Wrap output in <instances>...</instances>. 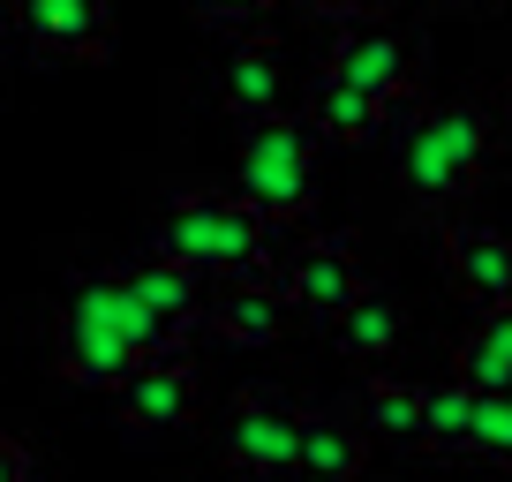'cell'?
<instances>
[{
    "mask_svg": "<svg viewBox=\"0 0 512 482\" xmlns=\"http://www.w3.org/2000/svg\"><path fill=\"white\" fill-rule=\"evenodd\" d=\"M445 272L467 302H512V234L497 226H445Z\"/></svg>",
    "mask_w": 512,
    "mask_h": 482,
    "instance_id": "cell-10",
    "label": "cell"
},
{
    "mask_svg": "<svg viewBox=\"0 0 512 482\" xmlns=\"http://www.w3.org/2000/svg\"><path fill=\"white\" fill-rule=\"evenodd\" d=\"M53 362H61V377H76V385H121L144 354L121 339V324L98 309V294L91 287H76V302L61 309V332H53Z\"/></svg>",
    "mask_w": 512,
    "mask_h": 482,
    "instance_id": "cell-4",
    "label": "cell"
},
{
    "mask_svg": "<svg viewBox=\"0 0 512 482\" xmlns=\"http://www.w3.org/2000/svg\"><path fill=\"white\" fill-rule=\"evenodd\" d=\"M294 467L324 482H347L369 467V430L347 415H302V437H294Z\"/></svg>",
    "mask_w": 512,
    "mask_h": 482,
    "instance_id": "cell-13",
    "label": "cell"
},
{
    "mask_svg": "<svg viewBox=\"0 0 512 482\" xmlns=\"http://www.w3.org/2000/svg\"><path fill=\"white\" fill-rule=\"evenodd\" d=\"M467 452H475V460H490V467H512V392H475Z\"/></svg>",
    "mask_w": 512,
    "mask_h": 482,
    "instance_id": "cell-21",
    "label": "cell"
},
{
    "mask_svg": "<svg viewBox=\"0 0 512 482\" xmlns=\"http://www.w3.org/2000/svg\"><path fill=\"white\" fill-rule=\"evenodd\" d=\"M196 8H204V16H219V23H249L264 0H196Z\"/></svg>",
    "mask_w": 512,
    "mask_h": 482,
    "instance_id": "cell-23",
    "label": "cell"
},
{
    "mask_svg": "<svg viewBox=\"0 0 512 482\" xmlns=\"http://www.w3.org/2000/svg\"><path fill=\"white\" fill-rule=\"evenodd\" d=\"M219 98H226V113H241V121H256V113H287V53H279L272 38H241V46H226Z\"/></svg>",
    "mask_w": 512,
    "mask_h": 482,
    "instance_id": "cell-11",
    "label": "cell"
},
{
    "mask_svg": "<svg viewBox=\"0 0 512 482\" xmlns=\"http://www.w3.org/2000/svg\"><path fill=\"white\" fill-rule=\"evenodd\" d=\"M113 400H121L128 430H181V422L196 415V377L181 370V354H144V362L113 385Z\"/></svg>",
    "mask_w": 512,
    "mask_h": 482,
    "instance_id": "cell-8",
    "label": "cell"
},
{
    "mask_svg": "<svg viewBox=\"0 0 512 482\" xmlns=\"http://www.w3.org/2000/svg\"><path fill=\"white\" fill-rule=\"evenodd\" d=\"M362 287L369 279H362V257H354V234H324L287 264V302L302 309V317H324V324H332Z\"/></svg>",
    "mask_w": 512,
    "mask_h": 482,
    "instance_id": "cell-7",
    "label": "cell"
},
{
    "mask_svg": "<svg viewBox=\"0 0 512 482\" xmlns=\"http://www.w3.org/2000/svg\"><path fill=\"white\" fill-rule=\"evenodd\" d=\"M204 324L226 339V347H272V339H287V294L241 279V287H226L219 302L204 309Z\"/></svg>",
    "mask_w": 512,
    "mask_h": 482,
    "instance_id": "cell-12",
    "label": "cell"
},
{
    "mask_svg": "<svg viewBox=\"0 0 512 482\" xmlns=\"http://www.w3.org/2000/svg\"><path fill=\"white\" fill-rule=\"evenodd\" d=\"M23 475H31V452H23L8 430H0V482H23Z\"/></svg>",
    "mask_w": 512,
    "mask_h": 482,
    "instance_id": "cell-22",
    "label": "cell"
},
{
    "mask_svg": "<svg viewBox=\"0 0 512 482\" xmlns=\"http://www.w3.org/2000/svg\"><path fill=\"white\" fill-rule=\"evenodd\" d=\"M309 129L332 136V144H369V136L384 129V98L354 91L347 76H332V68H324L317 91H309Z\"/></svg>",
    "mask_w": 512,
    "mask_h": 482,
    "instance_id": "cell-15",
    "label": "cell"
},
{
    "mask_svg": "<svg viewBox=\"0 0 512 482\" xmlns=\"http://www.w3.org/2000/svg\"><path fill=\"white\" fill-rule=\"evenodd\" d=\"M302 8H317V16H369L377 0H302Z\"/></svg>",
    "mask_w": 512,
    "mask_h": 482,
    "instance_id": "cell-24",
    "label": "cell"
},
{
    "mask_svg": "<svg viewBox=\"0 0 512 482\" xmlns=\"http://www.w3.org/2000/svg\"><path fill=\"white\" fill-rule=\"evenodd\" d=\"M264 211L249 204V196H181L174 211L159 219V257L189 264L196 279H226V272H256V257H264Z\"/></svg>",
    "mask_w": 512,
    "mask_h": 482,
    "instance_id": "cell-1",
    "label": "cell"
},
{
    "mask_svg": "<svg viewBox=\"0 0 512 482\" xmlns=\"http://www.w3.org/2000/svg\"><path fill=\"white\" fill-rule=\"evenodd\" d=\"M505 121H512V98H505Z\"/></svg>",
    "mask_w": 512,
    "mask_h": 482,
    "instance_id": "cell-25",
    "label": "cell"
},
{
    "mask_svg": "<svg viewBox=\"0 0 512 482\" xmlns=\"http://www.w3.org/2000/svg\"><path fill=\"white\" fill-rule=\"evenodd\" d=\"M91 294H98V309L121 324V339H128L136 354H174V339H181V332H174V324H166L136 287H128V279H91Z\"/></svg>",
    "mask_w": 512,
    "mask_h": 482,
    "instance_id": "cell-17",
    "label": "cell"
},
{
    "mask_svg": "<svg viewBox=\"0 0 512 482\" xmlns=\"http://www.w3.org/2000/svg\"><path fill=\"white\" fill-rule=\"evenodd\" d=\"M452 377H467L475 392H512V302L482 309V324L452 347Z\"/></svg>",
    "mask_w": 512,
    "mask_h": 482,
    "instance_id": "cell-14",
    "label": "cell"
},
{
    "mask_svg": "<svg viewBox=\"0 0 512 482\" xmlns=\"http://www.w3.org/2000/svg\"><path fill=\"white\" fill-rule=\"evenodd\" d=\"M332 339H339V354H354V362H384V354L400 347V302L377 294V287H362L332 317Z\"/></svg>",
    "mask_w": 512,
    "mask_h": 482,
    "instance_id": "cell-16",
    "label": "cell"
},
{
    "mask_svg": "<svg viewBox=\"0 0 512 482\" xmlns=\"http://www.w3.org/2000/svg\"><path fill=\"white\" fill-rule=\"evenodd\" d=\"M362 430L369 437H415L422 430V392L415 385H400V377H369V392H362Z\"/></svg>",
    "mask_w": 512,
    "mask_h": 482,
    "instance_id": "cell-20",
    "label": "cell"
},
{
    "mask_svg": "<svg viewBox=\"0 0 512 482\" xmlns=\"http://www.w3.org/2000/svg\"><path fill=\"white\" fill-rule=\"evenodd\" d=\"M332 76H347L354 91H369V98H384V106H400V98H415L407 91V38L392 31V23H369V16H347V31L332 38Z\"/></svg>",
    "mask_w": 512,
    "mask_h": 482,
    "instance_id": "cell-5",
    "label": "cell"
},
{
    "mask_svg": "<svg viewBox=\"0 0 512 482\" xmlns=\"http://www.w3.org/2000/svg\"><path fill=\"white\" fill-rule=\"evenodd\" d=\"M128 287L144 294V302L159 309V317L174 324V332H189V324H196V309H204V302H196V272H189V264H174V257L136 264V272H128Z\"/></svg>",
    "mask_w": 512,
    "mask_h": 482,
    "instance_id": "cell-19",
    "label": "cell"
},
{
    "mask_svg": "<svg viewBox=\"0 0 512 482\" xmlns=\"http://www.w3.org/2000/svg\"><path fill=\"white\" fill-rule=\"evenodd\" d=\"M234 196H249L264 219H294L317 196V129L294 113H256L234 151Z\"/></svg>",
    "mask_w": 512,
    "mask_h": 482,
    "instance_id": "cell-2",
    "label": "cell"
},
{
    "mask_svg": "<svg viewBox=\"0 0 512 482\" xmlns=\"http://www.w3.org/2000/svg\"><path fill=\"white\" fill-rule=\"evenodd\" d=\"M482 159H490V121L475 106H437V113H415V129H407L400 181L422 204H445V196L475 189Z\"/></svg>",
    "mask_w": 512,
    "mask_h": 482,
    "instance_id": "cell-3",
    "label": "cell"
},
{
    "mask_svg": "<svg viewBox=\"0 0 512 482\" xmlns=\"http://www.w3.org/2000/svg\"><path fill=\"white\" fill-rule=\"evenodd\" d=\"M467 422H475V385H467V377H445V385L422 392V430H415V445L460 460V452H467Z\"/></svg>",
    "mask_w": 512,
    "mask_h": 482,
    "instance_id": "cell-18",
    "label": "cell"
},
{
    "mask_svg": "<svg viewBox=\"0 0 512 482\" xmlns=\"http://www.w3.org/2000/svg\"><path fill=\"white\" fill-rule=\"evenodd\" d=\"M294 437H302V415H294L279 392H249V400L226 415V460H234L241 475H287Z\"/></svg>",
    "mask_w": 512,
    "mask_h": 482,
    "instance_id": "cell-6",
    "label": "cell"
},
{
    "mask_svg": "<svg viewBox=\"0 0 512 482\" xmlns=\"http://www.w3.org/2000/svg\"><path fill=\"white\" fill-rule=\"evenodd\" d=\"M16 16H23V38L38 53H61V61H91L113 38L106 0H16Z\"/></svg>",
    "mask_w": 512,
    "mask_h": 482,
    "instance_id": "cell-9",
    "label": "cell"
}]
</instances>
